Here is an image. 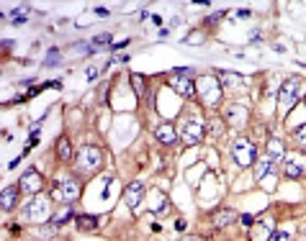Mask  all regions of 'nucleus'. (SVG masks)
Instances as JSON below:
<instances>
[{"label":"nucleus","instance_id":"1","mask_svg":"<svg viewBox=\"0 0 306 241\" xmlns=\"http://www.w3.org/2000/svg\"><path fill=\"white\" fill-rule=\"evenodd\" d=\"M301 93H303V82H301L298 77H288V80L280 85V90H278V108H280L283 113H288V111L301 100Z\"/></svg>","mask_w":306,"mask_h":241},{"label":"nucleus","instance_id":"2","mask_svg":"<svg viewBox=\"0 0 306 241\" xmlns=\"http://www.w3.org/2000/svg\"><path fill=\"white\" fill-rule=\"evenodd\" d=\"M234 159H237L239 167H252V164L257 162V149H255V144L247 141V139L234 141Z\"/></svg>","mask_w":306,"mask_h":241},{"label":"nucleus","instance_id":"3","mask_svg":"<svg viewBox=\"0 0 306 241\" xmlns=\"http://www.w3.org/2000/svg\"><path fill=\"white\" fill-rule=\"evenodd\" d=\"M77 195H80V182H77V180H62V182H57L54 190H52V198H54V200H62V203H72Z\"/></svg>","mask_w":306,"mask_h":241},{"label":"nucleus","instance_id":"4","mask_svg":"<svg viewBox=\"0 0 306 241\" xmlns=\"http://www.w3.org/2000/svg\"><path fill=\"white\" fill-rule=\"evenodd\" d=\"M183 141L186 144H198V141H203V136H206V126L198 121V118H188V121H183Z\"/></svg>","mask_w":306,"mask_h":241},{"label":"nucleus","instance_id":"5","mask_svg":"<svg viewBox=\"0 0 306 241\" xmlns=\"http://www.w3.org/2000/svg\"><path fill=\"white\" fill-rule=\"evenodd\" d=\"M100 162H103L100 149H95V146H83V149H80V159H77V164H80L83 172H95V169L100 167Z\"/></svg>","mask_w":306,"mask_h":241},{"label":"nucleus","instance_id":"6","mask_svg":"<svg viewBox=\"0 0 306 241\" xmlns=\"http://www.w3.org/2000/svg\"><path fill=\"white\" fill-rule=\"evenodd\" d=\"M42 187H44V180H42V174H39L36 169H29V172L21 177V190H24V192L36 195V192H42Z\"/></svg>","mask_w":306,"mask_h":241},{"label":"nucleus","instance_id":"7","mask_svg":"<svg viewBox=\"0 0 306 241\" xmlns=\"http://www.w3.org/2000/svg\"><path fill=\"white\" fill-rule=\"evenodd\" d=\"M283 169H285V177L296 180V177L306 174V159L303 157H288V159H283Z\"/></svg>","mask_w":306,"mask_h":241},{"label":"nucleus","instance_id":"8","mask_svg":"<svg viewBox=\"0 0 306 241\" xmlns=\"http://www.w3.org/2000/svg\"><path fill=\"white\" fill-rule=\"evenodd\" d=\"M170 87H173L180 98H193V95H196V87H193L191 77H180V75H175V77H170Z\"/></svg>","mask_w":306,"mask_h":241},{"label":"nucleus","instance_id":"9","mask_svg":"<svg viewBox=\"0 0 306 241\" xmlns=\"http://www.w3.org/2000/svg\"><path fill=\"white\" fill-rule=\"evenodd\" d=\"M141 195H144V185L136 180V182H131L126 190H124V200H126V205L134 210L136 205H139V200H141Z\"/></svg>","mask_w":306,"mask_h":241},{"label":"nucleus","instance_id":"10","mask_svg":"<svg viewBox=\"0 0 306 241\" xmlns=\"http://www.w3.org/2000/svg\"><path fill=\"white\" fill-rule=\"evenodd\" d=\"M42 215H47V200H42V198H34V200L26 205V210H24V218H26V221H39Z\"/></svg>","mask_w":306,"mask_h":241},{"label":"nucleus","instance_id":"11","mask_svg":"<svg viewBox=\"0 0 306 241\" xmlns=\"http://www.w3.org/2000/svg\"><path fill=\"white\" fill-rule=\"evenodd\" d=\"M155 139H157L160 144H175L178 134H175V128H173L170 123H162V126H157V131H155Z\"/></svg>","mask_w":306,"mask_h":241},{"label":"nucleus","instance_id":"12","mask_svg":"<svg viewBox=\"0 0 306 241\" xmlns=\"http://www.w3.org/2000/svg\"><path fill=\"white\" fill-rule=\"evenodd\" d=\"M265 157H270L273 162H275V159H285V146H283V141H280V139H270Z\"/></svg>","mask_w":306,"mask_h":241},{"label":"nucleus","instance_id":"13","mask_svg":"<svg viewBox=\"0 0 306 241\" xmlns=\"http://www.w3.org/2000/svg\"><path fill=\"white\" fill-rule=\"evenodd\" d=\"M75 223H77L80 231H95L100 226V218H95V215H77Z\"/></svg>","mask_w":306,"mask_h":241},{"label":"nucleus","instance_id":"14","mask_svg":"<svg viewBox=\"0 0 306 241\" xmlns=\"http://www.w3.org/2000/svg\"><path fill=\"white\" fill-rule=\"evenodd\" d=\"M16 198H18V187H6L3 190V195H0V205H3V210H11L13 205H16Z\"/></svg>","mask_w":306,"mask_h":241},{"label":"nucleus","instance_id":"15","mask_svg":"<svg viewBox=\"0 0 306 241\" xmlns=\"http://www.w3.org/2000/svg\"><path fill=\"white\" fill-rule=\"evenodd\" d=\"M273 169V159L270 157H265V159H257L255 162V180H262L268 172Z\"/></svg>","mask_w":306,"mask_h":241},{"label":"nucleus","instance_id":"16","mask_svg":"<svg viewBox=\"0 0 306 241\" xmlns=\"http://www.w3.org/2000/svg\"><path fill=\"white\" fill-rule=\"evenodd\" d=\"M237 218H239V215H237L234 210L227 208V210H219V213L214 215V223H216V226H229V223H234Z\"/></svg>","mask_w":306,"mask_h":241},{"label":"nucleus","instance_id":"17","mask_svg":"<svg viewBox=\"0 0 306 241\" xmlns=\"http://www.w3.org/2000/svg\"><path fill=\"white\" fill-rule=\"evenodd\" d=\"M221 75V82L227 85V87H242L244 85V80L239 77V75H234V72H219Z\"/></svg>","mask_w":306,"mask_h":241},{"label":"nucleus","instance_id":"18","mask_svg":"<svg viewBox=\"0 0 306 241\" xmlns=\"http://www.w3.org/2000/svg\"><path fill=\"white\" fill-rule=\"evenodd\" d=\"M57 157H59V159H70V157H72V149H70V141H67L65 136H62V139L57 141Z\"/></svg>","mask_w":306,"mask_h":241},{"label":"nucleus","instance_id":"19","mask_svg":"<svg viewBox=\"0 0 306 241\" xmlns=\"http://www.w3.org/2000/svg\"><path fill=\"white\" fill-rule=\"evenodd\" d=\"M67 218H72V208H70V205H65V208H62V210L52 218V226H57V228H59L62 223H67Z\"/></svg>","mask_w":306,"mask_h":241},{"label":"nucleus","instance_id":"20","mask_svg":"<svg viewBox=\"0 0 306 241\" xmlns=\"http://www.w3.org/2000/svg\"><path fill=\"white\" fill-rule=\"evenodd\" d=\"M29 13H31V8H29V6L16 8V11H13V24H26V21H29Z\"/></svg>","mask_w":306,"mask_h":241},{"label":"nucleus","instance_id":"21","mask_svg":"<svg viewBox=\"0 0 306 241\" xmlns=\"http://www.w3.org/2000/svg\"><path fill=\"white\" fill-rule=\"evenodd\" d=\"M186 44H191V47H198V44H203V34H201V31H193V34L186 39Z\"/></svg>","mask_w":306,"mask_h":241},{"label":"nucleus","instance_id":"22","mask_svg":"<svg viewBox=\"0 0 306 241\" xmlns=\"http://www.w3.org/2000/svg\"><path fill=\"white\" fill-rule=\"evenodd\" d=\"M131 85H134V90H136V95L141 98V95H144V82L139 80V75H131Z\"/></svg>","mask_w":306,"mask_h":241},{"label":"nucleus","instance_id":"23","mask_svg":"<svg viewBox=\"0 0 306 241\" xmlns=\"http://www.w3.org/2000/svg\"><path fill=\"white\" fill-rule=\"evenodd\" d=\"M270 241H291V233H288V231H273V233H270Z\"/></svg>","mask_w":306,"mask_h":241},{"label":"nucleus","instance_id":"24","mask_svg":"<svg viewBox=\"0 0 306 241\" xmlns=\"http://www.w3.org/2000/svg\"><path fill=\"white\" fill-rule=\"evenodd\" d=\"M296 141H298V146H306V123L301 126V128H296Z\"/></svg>","mask_w":306,"mask_h":241},{"label":"nucleus","instance_id":"25","mask_svg":"<svg viewBox=\"0 0 306 241\" xmlns=\"http://www.w3.org/2000/svg\"><path fill=\"white\" fill-rule=\"evenodd\" d=\"M59 59H62V54H59V52H57V49H52V52H49V59H47V62H44V64H47V67H52V64H57V62H59Z\"/></svg>","mask_w":306,"mask_h":241},{"label":"nucleus","instance_id":"26","mask_svg":"<svg viewBox=\"0 0 306 241\" xmlns=\"http://www.w3.org/2000/svg\"><path fill=\"white\" fill-rule=\"evenodd\" d=\"M95 44H98V47H108V44H111V34H100V36H95Z\"/></svg>","mask_w":306,"mask_h":241},{"label":"nucleus","instance_id":"27","mask_svg":"<svg viewBox=\"0 0 306 241\" xmlns=\"http://www.w3.org/2000/svg\"><path fill=\"white\" fill-rule=\"evenodd\" d=\"M39 131H42V126H34V128H31V136H29V144H36V141H39Z\"/></svg>","mask_w":306,"mask_h":241},{"label":"nucleus","instance_id":"28","mask_svg":"<svg viewBox=\"0 0 306 241\" xmlns=\"http://www.w3.org/2000/svg\"><path fill=\"white\" fill-rule=\"evenodd\" d=\"M239 223H242V226H252V223H255V218H252L250 213H244V215H239Z\"/></svg>","mask_w":306,"mask_h":241},{"label":"nucleus","instance_id":"29","mask_svg":"<svg viewBox=\"0 0 306 241\" xmlns=\"http://www.w3.org/2000/svg\"><path fill=\"white\" fill-rule=\"evenodd\" d=\"M98 77V70L95 67H88V80H95Z\"/></svg>","mask_w":306,"mask_h":241},{"label":"nucleus","instance_id":"30","mask_svg":"<svg viewBox=\"0 0 306 241\" xmlns=\"http://www.w3.org/2000/svg\"><path fill=\"white\" fill-rule=\"evenodd\" d=\"M221 16H224V13H211V18H209V24H216V21H219Z\"/></svg>","mask_w":306,"mask_h":241},{"label":"nucleus","instance_id":"31","mask_svg":"<svg viewBox=\"0 0 306 241\" xmlns=\"http://www.w3.org/2000/svg\"><path fill=\"white\" fill-rule=\"evenodd\" d=\"M183 241H198V238H196V236H188V238H183Z\"/></svg>","mask_w":306,"mask_h":241},{"label":"nucleus","instance_id":"32","mask_svg":"<svg viewBox=\"0 0 306 241\" xmlns=\"http://www.w3.org/2000/svg\"><path fill=\"white\" fill-rule=\"evenodd\" d=\"M301 241H306V228H303V231H301Z\"/></svg>","mask_w":306,"mask_h":241}]
</instances>
